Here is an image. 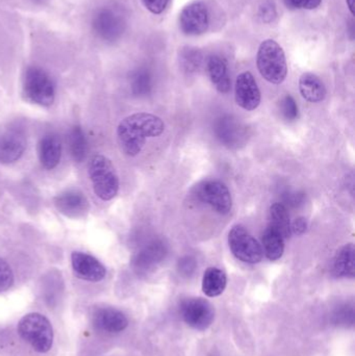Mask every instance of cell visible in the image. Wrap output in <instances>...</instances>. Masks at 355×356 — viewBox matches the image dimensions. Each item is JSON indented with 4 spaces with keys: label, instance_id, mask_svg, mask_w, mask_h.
Here are the masks:
<instances>
[{
    "label": "cell",
    "instance_id": "6da1fadb",
    "mask_svg": "<svg viewBox=\"0 0 355 356\" xmlns=\"http://www.w3.org/2000/svg\"><path fill=\"white\" fill-rule=\"evenodd\" d=\"M165 131L160 117L148 113H137L121 121L117 129V140L123 154L137 156L143 149L148 138H156Z\"/></svg>",
    "mask_w": 355,
    "mask_h": 356
},
{
    "label": "cell",
    "instance_id": "7a4b0ae2",
    "mask_svg": "<svg viewBox=\"0 0 355 356\" xmlns=\"http://www.w3.org/2000/svg\"><path fill=\"white\" fill-rule=\"evenodd\" d=\"M256 65L261 75L273 85H281L287 77L285 51L274 40H265L261 44L256 56Z\"/></svg>",
    "mask_w": 355,
    "mask_h": 356
},
{
    "label": "cell",
    "instance_id": "3957f363",
    "mask_svg": "<svg viewBox=\"0 0 355 356\" xmlns=\"http://www.w3.org/2000/svg\"><path fill=\"white\" fill-rule=\"evenodd\" d=\"M18 334L33 350L39 353H48L53 345V328L49 320L42 314L25 315L19 321Z\"/></svg>",
    "mask_w": 355,
    "mask_h": 356
},
{
    "label": "cell",
    "instance_id": "277c9868",
    "mask_svg": "<svg viewBox=\"0 0 355 356\" xmlns=\"http://www.w3.org/2000/svg\"><path fill=\"white\" fill-rule=\"evenodd\" d=\"M89 177L94 192L104 201L112 200L119 192V177L113 163L101 154H96L89 163Z\"/></svg>",
    "mask_w": 355,
    "mask_h": 356
},
{
    "label": "cell",
    "instance_id": "5b68a950",
    "mask_svg": "<svg viewBox=\"0 0 355 356\" xmlns=\"http://www.w3.org/2000/svg\"><path fill=\"white\" fill-rule=\"evenodd\" d=\"M23 94L33 104L50 106L56 98V86L45 70L39 67H31L23 79Z\"/></svg>",
    "mask_w": 355,
    "mask_h": 356
},
{
    "label": "cell",
    "instance_id": "8992f818",
    "mask_svg": "<svg viewBox=\"0 0 355 356\" xmlns=\"http://www.w3.org/2000/svg\"><path fill=\"white\" fill-rule=\"evenodd\" d=\"M229 245L236 259L245 264H258L263 259V249L258 241L242 225H235L229 234Z\"/></svg>",
    "mask_w": 355,
    "mask_h": 356
},
{
    "label": "cell",
    "instance_id": "52a82bcc",
    "mask_svg": "<svg viewBox=\"0 0 355 356\" xmlns=\"http://www.w3.org/2000/svg\"><path fill=\"white\" fill-rule=\"evenodd\" d=\"M126 21L120 10L110 6L101 8L92 19V29L102 41L112 43L118 41L124 33Z\"/></svg>",
    "mask_w": 355,
    "mask_h": 356
},
{
    "label": "cell",
    "instance_id": "ba28073f",
    "mask_svg": "<svg viewBox=\"0 0 355 356\" xmlns=\"http://www.w3.org/2000/svg\"><path fill=\"white\" fill-rule=\"evenodd\" d=\"M181 315L188 326L204 332L214 322L215 309L206 299L188 298L181 302Z\"/></svg>",
    "mask_w": 355,
    "mask_h": 356
},
{
    "label": "cell",
    "instance_id": "9c48e42d",
    "mask_svg": "<svg viewBox=\"0 0 355 356\" xmlns=\"http://www.w3.org/2000/svg\"><path fill=\"white\" fill-rule=\"evenodd\" d=\"M197 197L220 215H227L233 209V198L229 188L218 180L202 182L197 188Z\"/></svg>",
    "mask_w": 355,
    "mask_h": 356
},
{
    "label": "cell",
    "instance_id": "30bf717a",
    "mask_svg": "<svg viewBox=\"0 0 355 356\" xmlns=\"http://www.w3.org/2000/svg\"><path fill=\"white\" fill-rule=\"evenodd\" d=\"M179 29L187 35H204L210 27V12L201 1H194L179 14Z\"/></svg>",
    "mask_w": 355,
    "mask_h": 356
},
{
    "label": "cell",
    "instance_id": "8fae6325",
    "mask_svg": "<svg viewBox=\"0 0 355 356\" xmlns=\"http://www.w3.org/2000/svg\"><path fill=\"white\" fill-rule=\"evenodd\" d=\"M168 249L163 241L154 240L142 247L131 259V266L135 273L145 275L154 271L166 257Z\"/></svg>",
    "mask_w": 355,
    "mask_h": 356
},
{
    "label": "cell",
    "instance_id": "7c38bea8",
    "mask_svg": "<svg viewBox=\"0 0 355 356\" xmlns=\"http://www.w3.org/2000/svg\"><path fill=\"white\" fill-rule=\"evenodd\" d=\"M215 134L221 143L229 148H239L247 141L248 133L245 125L233 116H222L217 120Z\"/></svg>",
    "mask_w": 355,
    "mask_h": 356
},
{
    "label": "cell",
    "instance_id": "4fadbf2b",
    "mask_svg": "<svg viewBox=\"0 0 355 356\" xmlns=\"http://www.w3.org/2000/svg\"><path fill=\"white\" fill-rule=\"evenodd\" d=\"M236 102L245 111H254L261 104V91L251 73H241L235 86Z\"/></svg>",
    "mask_w": 355,
    "mask_h": 356
},
{
    "label": "cell",
    "instance_id": "5bb4252c",
    "mask_svg": "<svg viewBox=\"0 0 355 356\" xmlns=\"http://www.w3.org/2000/svg\"><path fill=\"white\" fill-rule=\"evenodd\" d=\"M73 271L77 277L87 282H98L106 275V269L96 257L83 252H73L71 255Z\"/></svg>",
    "mask_w": 355,
    "mask_h": 356
},
{
    "label": "cell",
    "instance_id": "9a60e30c",
    "mask_svg": "<svg viewBox=\"0 0 355 356\" xmlns=\"http://www.w3.org/2000/svg\"><path fill=\"white\" fill-rule=\"evenodd\" d=\"M26 139L18 129H10L0 134V163L12 164L24 154Z\"/></svg>",
    "mask_w": 355,
    "mask_h": 356
},
{
    "label": "cell",
    "instance_id": "2e32d148",
    "mask_svg": "<svg viewBox=\"0 0 355 356\" xmlns=\"http://www.w3.org/2000/svg\"><path fill=\"white\" fill-rule=\"evenodd\" d=\"M93 324L98 330L106 334H119L126 330L129 320L119 309L104 307L94 313Z\"/></svg>",
    "mask_w": 355,
    "mask_h": 356
},
{
    "label": "cell",
    "instance_id": "e0dca14e",
    "mask_svg": "<svg viewBox=\"0 0 355 356\" xmlns=\"http://www.w3.org/2000/svg\"><path fill=\"white\" fill-rule=\"evenodd\" d=\"M56 209L69 218H79L85 215L89 209L87 197L79 191H66L54 199Z\"/></svg>",
    "mask_w": 355,
    "mask_h": 356
},
{
    "label": "cell",
    "instance_id": "ac0fdd59",
    "mask_svg": "<svg viewBox=\"0 0 355 356\" xmlns=\"http://www.w3.org/2000/svg\"><path fill=\"white\" fill-rule=\"evenodd\" d=\"M208 73L210 81L220 93H227L231 90V77L226 60L220 56H212L208 60Z\"/></svg>",
    "mask_w": 355,
    "mask_h": 356
},
{
    "label": "cell",
    "instance_id": "d6986e66",
    "mask_svg": "<svg viewBox=\"0 0 355 356\" xmlns=\"http://www.w3.org/2000/svg\"><path fill=\"white\" fill-rule=\"evenodd\" d=\"M40 162L48 170H52L60 164L62 158V144L58 137L53 135L42 138L39 144Z\"/></svg>",
    "mask_w": 355,
    "mask_h": 356
},
{
    "label": "cell",
    "instance_id": "ffe728a7",
    "mask_svg": "<svg viewBox=\"0 0 355 356\" xmlns=\"http://www.w3.org/2000/svg\"><path fill=\"white\" fill-rule=\"evenodd\" d=\"M299 90L302 97L308 102H322L327 96V88L320 77L314 73L306 72L300 76Z\"/></svg>",
    "mask_w": 355,
    "mask_h": 356
},
{
    "label": "cell",
    "instance_id": "44dd1931",
    "mask_svg": "<svg viewBox=\"0 0 355 356\" xmlns=\"http://www.w3.org/2000/svg\"><path fill=\"white\" fill-rule=\"evenodd\" d=\"M355 249L352 243L344 245L333 259V273L337 277L354 278L355 273Z\"/></svg>",
    "mask_w": 355,
    "mask_h": 356
},
{
    "label": "cell",
    "instance_id": "7402d4cb",
    "mask_svg": "<svg viewBox=\"0 0 355 356\" xmlns=\"http://www.w3.org/2000/svg\"><path fill=\"white\" fill-rule=\"evenodd\" d=\"M226 286L227 276L223 270L216 267H210L206 270L202 278V291L206 296H220Z\"/></svg>",
    "mask_w": 355,
    "mask_h": 356
},
{
    "label": "cell",
    "instance_id": "603a6c76",
    "mask_svg": "<svg viewBox=\"0 0 355 356\" xmlns=\"http://www.w3.org/2000/svg\"><path fill=\"white\" fill-rule=\"evenodd\" d=\"M268 226L276 230L285 240L292 236L289 211L283 203H274L271 205Z\"/></svg>",
    "mask_w": 355,
    "mask_h": 356
},
{
    "label": "cell",
    "instance_id": "cb8c5ba5",
    "mask_svg": "<svg viewBox=\"0 0 355 356\" xmlns=\"http://www.w3.org/2000/svg\"><path fill=\"white\" fill-rule=\"evenodd\" d=\"M263 253H265L269 261H277L283 257L285 251V238L276 230L268 226L263 234Z\"/></svg>",
    "mask_w": 355,
    "mask_h": 356
},
{
    "label": "cell",
    "instance_id": "d4e9b609",
    "mask_svg": "<svg viewBox=\"0 0 355 356\" xmlns=\"http://www.w3.org/2000/svg\"><path fill=\"white\" fill-rule=\"evenodd\" d=\"M68 143L73 160L77 163L83 162L87 156L88 142L81 127H74L71 129L68 136Z\"/></svg>",
    "mask_w": 355,
    "mask_h": 356
},
{
    "label": "cell",
    "instance_id": "484cf974",
    "mask_svg": "<svg viewBox=\"0 0 355 356\" xmlns=\"http://www.w3.org/2000/svg\"><path fill=\"white\" fill-rule=\"evenodd\" d=\"M133 95L146 96L152 89V75L148 69L140 68L133 71L129 79Z\"/></svg>",
    "mask_w": 355,
    "mask_h": 356
},
{
    "label": "cell",
    "instance_id": "4316f807",
    "mask_svg": "<svg viewBox=\"0 0 355 356\" xmlns=\"http://www.w3.org/2000/svg\"><path fill=\"white\" fill-rule=\"evenodd\" d=\"M202 60H204V56L197 48H183L179 56L181 68L187 73L197 72L201 67Z\"/></svg>",
    "mask_w": 355,
    "mask_h": 356
},
{
    "label": "cell",
    "instance_id": "83f0119b",
    "mask_svg": "<svg viewBox=\"0 0 355 356\" xmlns=\"http://www.w3.org/2000/svg\"><path fill=\"white\" fill-rule=\"evenodd\" d=\"M279 108H281V115L286 120H297L299 111H298V106L295 99L291 95H286L285 97H283L281 104H279Z\"/></svg>",
    "mask_w": 355,
    "mask_h": 356
},
{
    "label": "cell",
    "instance_id": "f1b7e54d",
    "mask_svg": "<svg viewBox=\"0 0 355 356\" xmlns=\"http://www.w3.org/2000/svg\"><path fill=\"white\" fill-rule=\"evenodd\" d=\"M14 284V273L12 268L0 257V293L6 292Z\"/></svg>",
    "mask_w": 355,
    "mask_h": 356
},
{
    "label": "cell",
    "instance_id": "f546056e",
    "mask_svg": "<svg viewBox=\"0 0 355 356\" xmlns=\"http://www.w3.org/2000/svg\"><path fill=\"white\" fill-rule=\"evenodd\" d=\"M258 17L264 23H271L276 18L277 12L273 0H264L258 8Z\"/></svg>",
    "mask_w": 355,
    "mask_h": 356
},
{
    "label": "cell",
    "instance_id": "4dcf8cb0",
    "mask_svg": "<svg viewBox=\"0 0 355 356\" xmlns=\"http://www.w3.org/2000/svg\"><path fill=\"white\" fill-rule=\"evenodd\" d=\"M321 2L322 0H283V3L290 10H315Z\"/></svg>",
    "mask_w": 355,
    "mask_h": 356
},
{
    "label": "cell",
    "instance_id": "1f68e13d",
    "mask_svg": "<svg viewBox=\"0 0 355 356\" xmlns=\"http://www.w3.org/2000/svg\"><path fill=\"white\" fill-rule=\"evenodd\" d=\"M143 6L152 14H162L166 10L170 0H141Z\"/></svg>",
    "mask_w": 355,
    "mask_h": 356
},
{
    "label": "cell",
    "instance_id": "d6a6232c",
    "mask_svg": "<svg viewBox=\"0 0 355 356\" xmlns=\"http://www.w3.org/2000/svg\"><path fill=\"white\" fill-rule=\"evenodd\" d=\"M179 269L181 273L183 275H191L194 273L196 269L195 259H192L190 257H183L181 261H179Z\"/></svg>",
    "mask_w": 355,
    "mask_h": 356
},
{
    "label": "cell",
    "instance_id": "836d02e7",
    "mask_svg": "<svg viewBox=\"0 0 355 356\" xmlns=\"http://www.w3.org/2000/svg\"><path fill=\"white\" fill-rule=\"evenodd\" d=\"M306 229H308V221H306V218H297L291 223L292 234L302 236L306 232Z\"/></svg>",
    "mask_w": 355,
    "mask_h": 356
},
{
    "label": "cell",
    "instance_id": "e575fe53",
    "mask_svg": "<svg viewBox=\"0 0 355 356\" xmlns=\"http://www.w3.org/2000/svg\"><path fill=\"white\" fill-rule=\"evenodd\" d=\"M286 202L288 204L297 207L298 204L302 202V195L297 194V193H287L286 194Z\"/></svg>",
    "mask_w": 355,
    "mask_h": 356
},
{
    "label": "cell",
    "instance_id": "d590c367",
    "mask_svg": "<svg viewBox=\"0 0 355 356\" xmlns=\"http://www.w3.org/2000/svg\"><path fill=\"white\" fill-rule=\"evenodd\" d=\"M354 1L355 0H346L348 8H349V10L352 12V15H354Z\"/></svg>",
    "mask_w": 355,
    "mask_h": 356
}]
</instances>
